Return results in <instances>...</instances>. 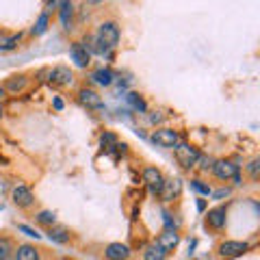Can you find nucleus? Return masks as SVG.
Segmentation results:
<instances>
[{
  "label": "nucleus",
  "mask_w": 260,
  "mask_h": 260,
  "mask_svg": "<svg viewBox=\"0 0 260 260\" xmlns=\"http://www.w3.org/2000/svg\"><path fill=\"white\" fill-rule=\"evenodd\" d=\"M78 100L83 102L87 109H102V98L95 91H91V89H80Z\"/></svg>",
  "instance_id": "9b49d317"
},
{
  "label": "nucleus",
  "mask_w": 260,
  "mask_h": 260,
  "mask_svg": "<svg viewBox=\"0 0 260 260\" xmlns=\"http://www.w3.org/2000/svg\"><path fill=\"white\" fill-rule=\"evenodd\" d=\"M198 158H200V154L193 145H189V143H178L176 145V160L182 169H191L195 162H198Z\"/></svg>",
  "instance_id": "f03ea898"
},
{
  "label": "nucleus",
  "mask_w": 260,
  "mask_h": 260,
  "mask_svg": "<svg viewBox=\"0 0 260 260\" xmlns=\"http://www.w3.org/2000/svg\"><path fill=\"white\" fill-rule=\"evenodd\" d=\"M128 98H130V102H133V107H135L137 111H141V113L145 111V102H143V100H141V98L137 95V93H130Z\"/></svg>",
  "instance_id": "393cba45"
},
{
  "label": "nucleus",
  "mask_w": 260,
  "mask_h": 260,
  "mask_svg": "<svg viewBox=\"0 0 260 260\" xmlns=\"http://www.w3.org/2000/svg\"><path fill=\"white\" fill-rule=\"evenodd\" d=\"M198 160H202V169H210V167H213V162H215L210 158H198Z\"/></svg>",
  "instance_id": "c85d7f7f"
},
{
  "label": "nucleus",
  "mask_w": 260,
  "mask_h": 260,
  "mask_svg": "<svg viewBox=\"0 0 260 260\" xmlns=\"http://www.w3.org/2000/svg\"><path fill=\"white\" fill-rule=\"evenodd\" d=\"M48 237H50L52 241H56V243H68L70 241V232L65 230V228H52L50 225V230H48Z\"/></svg>",
  "instance_id": "dca6fc26"
},
{
  "label": "nucleus",
  "mask_w": 260,
  "mask_h": 260,
  "mask_svg": "<svg viewBox=\"0 0 260 260\" xmlns=\"http://www.w3.org/2000/svg\"><path fill=\"white\" fill-rule=\"evenodd\" d=\"M210 169H213L215 176L221 178V180H230V178L239 174V165H234L232 160H215Z\"/></svg>",
  "instance_id": "39448f33"
},
{
  "label": "nucleus",
  "mask_w": 260,
  "mask_h": 260,
  "mask_svg": "<svg viewBox=\"0 0 260 260\" xmlns=\"http://www.w3.org/2000/svg\"><path fill=\"white\" fill-rule=\"evenodd\" d=\"M70 56H72V61H74L78 68H87L89 59H91V52L87 50V46L76 42V44H72V48H70Z\"/></svg>",
  "instance_id": "423d86ee"
},
{
  "label": "nucleus",
  "mask_w": 260,
  "mask_h": 260,
  "mask_svg": "<svg viewBox=\"0 0 260 260\" xmlns=\"http://www.w3.org/2000/svg\"><path fill=\"white\" fill-rule=\"evenodd\" d=\"M59 9H61V22H63V26L70 28V22H72V3H70V0H63V3L59 5Z\"/></svg>",
  "instance_id": "a211bd4d"
},
{
  "label": "nucleus",
  "mask_w": 260,
  "mask_h": 260,
  "mask_svg": "<svg viewBox=\"0 0 260 260\" xmlns=\"http://www.w3.org/2000/svg\"><path fill=\"white\" fill-rule=\"evenodd\" d=\"M228 193H230V191H228V189H225V191L221 189V191H217V193H215V198H223V195H228Z\"/></svg>",
  "instance_id": "c756f323"
},
{
  "label": "nucleus",
  "mask_w": 260,
  "mask_h": 260,
  "mask_svg": "<svg viewBox=\"0 0 260 260\" xmlns=\"http://www.w3.org/2000/svg\"><path fill=\"white\" fill-rule=\"evenodd\" d=\"M37 221H39V223H44V225H54L56 217H54V213H50V210H44V213H39V215H37Z\"/></svg>",
  "instance_id": "5701e85b"
},
{
  "label": "nucleus",
  "mask_w": 260,
  "mask_h": 260,
  "mask_svg": "<svg viewBox=\"0 0 260 260\" xmlns=\"http://www.w3.org/2000/svg\"><path fill=\"white\" fill-rule=\"evenodd\" d=\"M193 186H195V189H198L200 193H204V195H210V186L202 184V180H193Z\"/></svg>",
  "instance_id": "bb28decb"
},
{
  "label": "nucleus",
  "mask_w": 260,
  "mask_h": 260,
  "mask_svg": "<svg viewBox=\"0 0 260 260\" xmlns=\"http://www.w3.org/2000/svg\"><path fill=\"white\" fill-rule=\"evenodd\" d=\"M65 260H74V258H65Z\"/></svg>",
  "instance_id": "f704fd0d"
},
{
  "label": "nucleus",
  "mask_w": 260,
  "mask_h": 260,
  "mask_svg": "<svg viewBox=\"0 0 260 260\" xmlns=\"http://www.w3.org/2000/svg\"><path fill=\"white\" fill-rule=\"evenodd\" d=\"M156 245L162 249V251H169V249H174L176 245H178V234H176V230H165L158 237V241H156Z\"/></svg>",
  "instance_id": "4468645a"
},
{
  "label": "nucleus",
  "mask_w": 260,
  "mask_h": 260,
  "mask_svg": "<svg viewBox=\"0 0 260 260\" xmlns=\"http://www.w3.org/2000/svg\"><path fill=\"white\" fill-rule=\"evenodd\" d=\"M89 3H102V0H89Z\"/></svg>",
  "instance_id": "72a5a7b5"
},
{
  "label": "nucleus",
  "mask_w": 260,
  "mask_h": 260,
  "mask_svg": "<svg viewBox=\"0 0 260 260\" xmlns=\"http://www.w3.org/2000/svg\"><path fill=\"white\" fill-rule=\"evenodd\" d=\"M20 230L24 232V234H28V237H35V239H39V234L32 230V228H28V225H20Z\"/></svg>",
  "instance_id": "cd10ccee"
},
{
  "label": "nucleus",
  "mask_w": 260,
  "mask_h": 260,
  "mask_svg": "<svg viewBox=\"0 0 260 260\" xmlns=\"http://www.w3.org/2000/svg\"><path fill=\"white\" fill-rule=\"evenodd\" d=\"M178 191H180V180H162L158 195H160L162 202H172L178 195Z\"/></svg>",
  "instance_id": "f8f14e48"
},
{
  "label": "nucleus",
  "mask_w": 260,
  "mask_h": 260,
  "mask_svg": "<svg viewBox=\"0 0 260 260\" xmlns=\"http://www.w3.org/2000/svg\"><path fill=\"white\" fill-rule=\"evenodd\" d=\"M24 85H26V78L24 76H13V78H9V83H7V87H5V91H20V89H24Z\"/></svg>",
  "instance_id": "aec40b11"
},
{
  "label": "nucleus",
  "mask_w": 260,
  "mask_h": 260,
  "mask_svg": "<svg viewBox=\"0 0 260 260\" xmlns=\"http://www.w3.org/2000/svg\"><path fill=\"white\" fill-rule=\"evenodd\" d=\"M258 165H260V160H251L249 162V174H251V180H258Z\"/></svg>",
  "instance_id": "a878e982"
},
{
  "label": "nucleus",
  "mask_w": 260,
  "mask_h": 260,
  "mask_svg": "<svg viewBox=\"0 0 260 260\" xmlns=\"http://www.w3.org/2000/svg\"><path fill=\"white\" fill-rule=\"evenodd\" d=\"M165 254L167 251H162L158 245H150L148 249L143 251V258L145 260H165Z\"/></svg>",
  "instance_id": "6ab92c4d"
},
{
  "label": "nucleus",
  "mask_w": 260,
  "mask_h": 260,
  "mask_svg": "<svg viewBox=\"0 0 260 260\" xmlns=\"http://www.w3.org/2000/svg\"><path fill=\"white\" fill-rule=\"evenodd\" d=\"M5 98V87H0V100H3Z\"/></svg>",
  "instance_id": "2f4dec72"
},
{
  "label": "nucleus",
  "mask_w": 260,
  "mask_h": 260,
  "mask_svg": "<svg viewBox=\"0 0 260 260\" xmlns=\"http://www.w3.org/2000/svg\"><path fill=\"white\" fill-rule=\"evenodd\" d=\"M119 42V26L115 22H104L100 24L98 28V35H95V44H98V52H107L111 48H115Z\"/></svg>",
  "instance_id": "f257e3e1"
},
{
  "label": "nucleus",
  "mask_w": 260,
  "mask_h": 260,
  "mask_svg": "<svg viewBox=\"0 0 260 260\" xmlns=\"http://www.w3.org/2000/svg\"><path fill=\"white\" fill-rule=\"evenodd\" d=\"M11 198H13V202H15V206H20V208H30L32 202H35L30 189H26V186H22V184L15 186L13 193H11Z\"/></svg>",
  "instance_id": "0eeeda50"
},
{
  "label": "nucleus",
  "mask_w": 260,
  "mask_h": 260,
  "mask_svg": "<svg viewBox=\"0 0 260 260\" xmlns=\"http://www.w3.org/2000/svg\"><path fill=\"white\" fill-rule=\"evenodd\" d=\"M46 28H48V15L42 13L37 24H35V28H32V35H42V32H46Z\"/></svg>",
  "instance_id": "4be33fe9"
},
{
  "label": "nucleus",
  "mask_w": 260,
  "mask_h": 260,
  "mask_svg": "<svg viewBox=\"0 0 260 260\" xmlns=\"http://www.w3.org/2000/svg\"><path fill=\"white\" fill-rule=\"evenodd\" d=\"M104 256H107V260H128L130 249L126 245H121V243H111L107 251H104Z\"/></svg>",
  "instance_id": "ddd939ff"
},
{
  "label": "nucleus",
  "mask_w": 260,
  "mask_h": 260,
  "mask_svg": "<svg viewBox=\"0 0 260 260\" xmlns=\"http://www.w3.org/2000/svg\"><path fill=\"white\" fill-rule=\"evenodd\" d=\"M100 141H102V145H104V148H107V150L117 148V145H115V141H117V139H115V135H113V133H104Z\"/></svg>",
  "instance_id": "b1692460"
},
{
  "label": "nucleus",
  "mask_w": 260,
  "mask_h": 260,
  "mask_svg": "<svg viewBox=\"0 0 260 260\" xmlns=\"http://www.w3.org/2000/svg\"><path fill=\"white\" fill-rule=\"evenodd\" d=\"M143 182L148 184L154 193H158L160 186H162V174L158 172L156 167H145L143 169Z\"/></svg>",
  "instance_id": "6e6552de"
},
{
  "label": "nucleus",
  "mask_w": 260,
  "mask_h": 260,
  "mask_svg": "<svg viewBox=\"0 0 260 260\" xmlns=\"http://www.w3.org/2000/svg\"><path fill=\"white\" fill-rule=\"evenodd\" d=\"M50 83L54 87H65L72 83V72L70 68H65V65H59V68H54L50 72Z\"/></svg>",
  "instance_id": "9d476101"
},
{
  "label": "nucleus",
  "mask_w": 260,
  "mask_h": 260,
  "mask_svg": "<svg viewBox=\"0 0 260 260\" xmlns=\"http://www.w3.org/2000/svg\"><path fill=\"white\" fill-rule=\"evenodd\" d=\"M54 109H63V102L59 100V98H56V100H54Z\"/></svg>",
  "instance_id": "7c9ffc66"
},
{
  "label": "nucleus",
  "mask_w": 260,
  "mask_h": 260,
  "mask_svg": "<svg viewBox=\"0 0 260 260\" xmlns=\"http://www.w3.org/2000/svg\"><path fill=\"white\" fill-rule=\"evenodd\" d=\"M152 141L158 145V148H176L180 143V135L172 128H160L152 135Z\"/></svg>",
  "instance_id": "7ed1b4c3"
},
{
  "label": "nucleus",
  "mask_w": 260,
  "mask_h": 260,
  "mask_svg": "<svg viewBox=\"0 0 260 260\" xmlns=\"http://www.w3.org/2000/svg\"><path fill=\"white\" fill-rule=\"evenodd\" d=\"M247 251V243H241V241H223L219 245V256L221 258H237L241 254Z\"/></svg>",
  "instance_id": "20e7f679"
},
{
  "label": "nucleus",
  "mask_w": 260,
  "mask_h": 260,
  "mask_svg": "<svg viewBox=\"0 0 260 260\" xmlns=\"http://www.w3.org/2000/svg\"><path fill=\"white\" fill-rule=\"evenodd\" d=\"M206 225L213 228V230H221L225 225V208L223 206H217L213 210H208L206 215Z\"/></svg>",
  "instance_id": "1a4fd4ad"
},
{
  "label": "nucleus",
  "mask_w": 260,
  "mask_h": 260,
  "mask_svg": "<svg viewBox=\"0 0 260 260\" xmlns=\"http://www.w3.org/2000/svg\"><path fill=\"white\" fill-rule=\"evenodd\" d=\"M93 80L98 85H111L113 83V74H111V70H104V68H100V70H95L93 72Z\"/></svg>",
  "instance_id": "f3484780"
},
{
  "label": "nucleus",
  "mask_w": 260,
  "mask_h": 260,
  "mask_svg": "<svg viewBox=\"0 0 260 260\" xmlns=\"http://www.w3.org/2000/svg\"><path fill=\"white\" fill-rule=\"evenodd\" d=\"M3 113H5V109H3V104H0V117H3Z\"/></svg>",
  "instance_id": "473e14b6"
},
{
  "label": "nucleus",
  "mask_w": 260,
  "mask_h": 260,
  "mask_svg": "<svg viewBox=\"0 0 260 260\" xmlns=\"http://www.w3.org/2000/svg\"><path fill=\"white\" fill-rule=\"evenodd\" d=\"M15 260H39L37 249L32 245H20L15 251Z\"/></svg>",
  "instance_id": "2eb2a0df"
},
{
  "label": "nucleus",
  "mask_w": 260,
  "mask_h": 260,
  "mask_svg": "<svg viewBox=\"0 0 260 260\" xmlns=\"http://www.w3.org/2000/svg\"><path fill=\"white\" fill-rule=\"evenodd\" d=\"M11 251H13L11 241L9 239H0V260H9Z\"/></svg>",
  "instance_id": "412c9836"
}]
</instances>
